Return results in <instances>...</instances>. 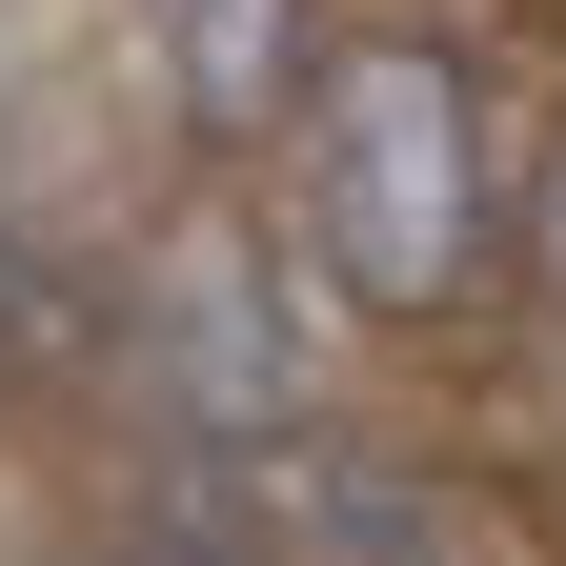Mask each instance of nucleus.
<instances>
[{
    "label": "nucleus",
    "mask_w": 566,
    "mask_h": 566,
    "mask_svg": "<svg viewBox=\"0 0 566 566\" xmlns=\"http://www.w3.org/2000/svg\"><path fill=\"white\" fill-rule=\"evenodd\" d=\"M283 182H304V263L365 324H446L506 243V163L446 41H324L283 102Z\"/></svg>",
    "instance_id": "nucleus-1"
},
{
    "label": "nucleus",
    "mask_w": 566,
    "mask_h": 566,
    "mask_svg": "<svg viewBox=\"0 0 566 566\" xmlns=\"http://www.w3.org/2000/svg\"><path fill=\"white\" fill-rule=\"evenodd\" d=\"M263 485H283V546H304V566H506V526H485L446 465L344 446V424H283Z\"/></svg>",
    "instance_id": "nucleus-2"
},
{
    "label": "nucleus",
    "mask_w": 566,
    "mask_h": 566,
    "mask_svg": "<svg viewBox=\"0 0 566 566\" xmlns=\"http://www.w3.org/2000/svg\"><path fill=\"white\" fill-rule=\"evenodd\" d=\"M163 365H182V405L223 424V446H283V424H304V385H283V263L263 243H182Z\"/></svg>",
    "instance_id": "nucleus-3"
},
{
    "label": "nucleus",
    "mask_w": 566,
    "mask_h": 566,
    "mask_svg": "<svg viewBox=\"0 0 566 566\" xmlns=\"http://www.w3.org/2000/svg\"><path fill=\"white\" fill-rule=\"evenodd\" d=\"M163 82H182V142H283L304 21H283V0H163Z\"/></svg>",
    "instance_id": "nucleus-4"
},
{
    "label": "nucleus",
    "mask_w": 566,
    "mask_h": 566,
    "mask_svg": "<svg viewBox=\"0 0 566 566\" xmlns=\"http://www.w3.org/2000/svg\"><path fill=\"white\" fill-rule=\"evenodd\" d=\"M61 344H82V304H61V283L21 263V223H0V385H41Z\"/></svg>",
    "instance_id": "nucleus-5"
},
{
    "label": "nucleus",
    "mask_w": 566,
    "mask_h": 566,
    "mask_svg": "<svg viewBox=\"0 0 566 566\" xmlns=\"http://www.w3.org/2000/svg\"><path fill=\"white\" fill-rule=\"evenodd\" d=\"M526 304L566 324V122H546V163H526Z\"/></svg>",
    "instance_id": "nucleus-6"
}]
</instances>
